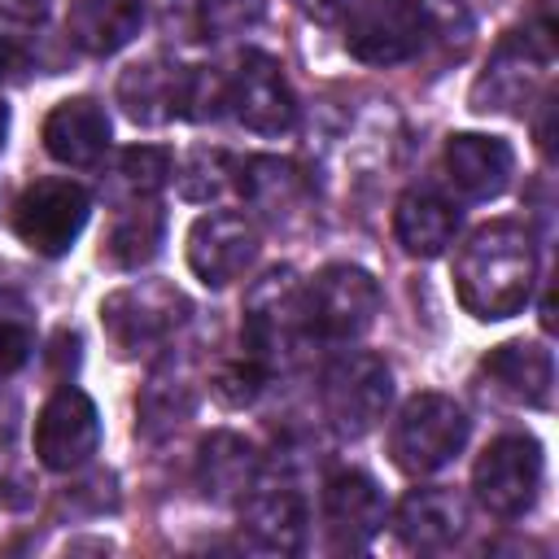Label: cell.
Segmentation results:
<instances>
[{
	"label": "cell",
	"instance_id": "23",
	"mask_svg": "<svg viewBox=\"0 0 559 559\" xmlns=\"http://www.w3.org/2000/svg\"><path fill=\"white\" fill-rule=\"evenodd\" d=\"M162 240H166V210L157 197L118 201V214H114L105 245H100V258L118 271H135V266L157 258Z\"/></svg>",
	"mask_w": 559,
	"mask_h": 559
},
{
	"label": "cell",
	"instance_id": "5",
	"mask_svg": "<svg viewBox=\"0 0 559 559\" xmlns=\"http://www.w3.org/2000/svg\"><path fill=\"white\" fill-rule=\"evenodd\" d=\"M555 66V39L550 22L542 31H511L498 39L489 66L472 83V109L476 114H524L528 100L546 87Z\"/></svg>",
	"mask_w": 559,
	"mask_h": 559
},
{
	"label": "cell",
	"instance_id": "11",
	"mask_svg": "<svg viewBox=\"0 0 559 559\" xmlns=\"http://www.w3.org/2000/svg\"><path fill=\"white\" fill-rule=\"evenodd\" d=\"M227 105L240 127L258 135H288L297 127V100L293 87L271 52H240L231 79H227Z\"/></svg>",
	"mask_w": 559,
	"mask_h": 559
},
{
	"label": "cell",
	"instance_id": "2",
	"mask_svg": "<svg viewBox=\"0 0 559 559\" xmlns=\"http://www.w3.org/2000/svg\"><path fill=\"white\" fill-rule=\"evenodd\" d=\"M192 301L166 280H135L114 288L100 301V328L118 358H148L170 345V336L188 323Z\"/></svg>",
	"mask_w": 559,
	"mask_h": 559
},
{
	"label": "cell",
	"instance_id": "26",
	"mask_svg": "<svg viewBox=\"0 0 559 559\" xmlns=\"http://www.w3.org/2000/svg\"><path fill=\"white\" fill-rule=\"evenodd\" d=\"M197 406V384L192 376L166 354L153 371H148V384L140 389L135 397V432L144 441H162L166 432H175Z\"/></svg>",
	"mask_w": 559,
	"mask_h": 559
},
{
	"label": "cell",
	"instance_id": "7",
	"mask_svg": "<svg viewBox=\"0 0 559 559\" xmlns=\"http://www.w3.org/2000/svg\"><path fill=\"white\" fill-rule=\"evenodd\" d=\"M542 476H546V454H542L537 437L507 432V437L489 441L485 454L476 459L472 489L489 515L520 520L524 511H533V502L542 493Z\"/></svg>",
	"mask_w": 559,
	"mask_h": 559
},
{
	"label": "cell",
	"instance_id": "3",
	"mask_svg": "<svg viewBox=\"0 0 559 559\" xmlns=\"http://www.w3.org/2000/svg\"><path fill=\"white\" fill-rule=\"evenodd\" d=\"M310 336L306 328V301H301V280L293 266L266 271L249 297H245V328H240V349L258 358L271 376L275 367H288Z\"/></svg>",
	"mask_w": 559,
	"mask_h": 559
},
{
	"label": "cell",
	"instance_id": "18",
	"mask_svg": "<svg viewBox=\"0 0 559 559\" xmlns=\"http://www.w3.org/2000/svg\"><path fill=\"white\" fill-rule=\"evenodd\" d=\"M44 148L61 166H96L109 148V114L92 96H70L44 118Z\"/></svg>",
	"mask_w": 559,
	"mask_h": 559
},
{
	"label": "cell",
	"instance_id": "15",
	"mask_svg": "<svg viewBox=\"0 0 559 559\" xmlns=\"http://www.w3.org/2000/svg\"><path fill=\"white\" fill-rule=\"evenodd\" d=\"M384 520H389V502L367 472H336L323 485V524L332 546L358 550L384 528Z\"/></svg>",
	"mask_w": 559,
	"mask_h": 559
},
{
	"label": "cell",
	"instance_id": "35",
	"mask_svg": "<svg viewBox=\"0 0 559 559\" xmlns=\"http://www.w3.org/2000/svg\"><path fill=\"white\" fill-rule=\"evenodd\" d=\"M4 135H9V105L0 100V148H4Z\"/></svg>",
	"mask_w": 559,
	"mask_h": 559
},
{
	"label": "cell",
	"instance_id": "10",
	"mask_svg": "<svg viewBox=\"0 0 559 559\" xmlns=\"http://www.w3.org/2000/svg\"><path fill=\"white\" fill-rule=\"evenodd\" d=\"M345 52L362 66H402L424 52L415 0H358L345 13Z\"/></svg>",
	"mask_w": 559,
	"mask_h": 559
},
{
	"label": "cell",
	"instance_id": "8",
	"mask_svg": "<svg viewBox=\"0 0 559 559\" xmlns=\"http://www.w3.org/2000/svg\"><path fill=\"white\" fill-rule=\"evenodd\" d=\"M87 214H92L87 188L74 179L48 175V179H35L22 188V197L13 205V231L31 253L61 258L87 227Z\"/></svg>",
	"mask_w": 559,
	"mask_h": 559
},
{
	"label": "cell",
	"instance_id": "12",
	"mask_svg": "<svg viewBox=\"0 0 559 559\" xmlns=\"http://www.w3.org/2000/svg\"><path fill=\"white\" fill-rule=\"evenodd\" d=\"M96 445H100L96 402L83 389L61 384L35 415V459L48 472H74L96 454Z\"/></svg>",
	"mask_w": 559,
	"mask_h": 559
},
{
	"label": "cell",
	"instance_id": "27",
	"mask_svg": "<svg viewBox=\"0 0 559 559\" xmlns=\"http://www.w3.org/2000/svg\"><path fill=\"white\" fill-rule=\"evenodd\" d=\"M170 179H175V157L170 148H157V144H131L114 162V188L122 192V201L157 197Z\"/></svg>",
	"mask_w": 559,
	"mask_h": 559
},
{
	"label": "cell",
	"instance_id": "25",
	"mask_svg": "<svg viewBox=\"0 0 559 559\" xmlns=\"http://www.w3.org/2000/svg\"><path fill=\"white\" fill-rule=\"evenodd\" d=\"M236 188L271 223H288L310 197V183H306L301 166H293L284 157H249V162H240L236 166Z\"/></svg>",
	"mask_w": 559,
	"mask_h": 559
},
{
	"label": "cell",
	"instance_id": "17",
	"mask_svg": "<svg viewBox=\"0 0 559 559\" xmlns=\"http://www.w3.org/2000/svg\"><path fill=\"white\" fill-rule=\"evenodd\" d=\"M393 528L411 550H445L467 528V502L445 485H419L402 493L393 511Z\"/></svg>",
	"mask_w": 559,
	"mask_h": 559
},
{
	"label": "cell",
	"instance_id": "20",
	"mask_svg": "<svg viewBox=\"0 0 559 559\" xmlns=\"http://www.w3.org/2000/svg\"><path fill=\"white\" fill-rule=\"evenodd\" d=\"M144 26V0H70L66 35L87 57H114Z\"/></svg>",
	"mask_w": 559,
	"mask_h": 559
},
{
	"label": "cell",
	"instance_id": "1",
	"mask_svg": "<svg viewBox=\"0 0 559 559\" xmlns=\"http://www.w3.org/2000/svg\"><path fill=\"white\" fill-rule=\"evenodd\" d=\"M537 240L524 223L498 218L467 236V245L454 258V293L463 310L480 323L511 319L528 306L537 284Z\"/></svg>",
	"mask_w": 559,
	"mask_h": 559
},
{
	"label": "cell",
	"instance_id": "28",
	"mask_svg": "<svg viewBox=\"0 0 559 559\" xmlns=\"http://www.w3.org/2000/svg\"><path fill=\"white\" fill-rule=\"evenodd\" d=\"M424 22V48H441L445 57H463L476 35V17L463 0H415Z\"/></svg>",
	"mask_w": 559,
	"mask_h": 559
},
{
	"label": "cell",
	"instance_id": "24",
	"mask_svg": "<svg viewBox=\"0 0 559 559\" xmlns=\"http://www.w3.org/2000/svg\"><path fill=\"white\" fill-rule=\"evenodd\" d=\"M258 472H262V459L253 441L236 432H210L197 450V485L214 502H240L258 480Z\"/></svg>",
	"mask_w": 559,
	"mask_h": 559
},
{
	"label": "cell",
	"instance_id": "4",
	"mask_svg": "<svg viewBox=\"0 0 559 559\" xmlns=\"http://www.w3.org/2000/svg\"><path fill=\"white\" fill-rule=\"evenodd\" d=\"M467 432H472L467 411L454 397L424 389L402 402L389 428V454L406 476H432L459 459V450L467 445Z\"/></svg>",
	"mask_w": 559,
	"mask_h": 559
},
{
	"label": "cell",
	"instance_id": "14",
	"mask_svg": "<svg viewBox=\"0 0 559 559\" xmlns=\"http://www.w3.org/2000/svg\"><path fill=\"white\" fill-rule=\"evenodd\" d=\"M240 528L253 537V546L275 555H297L306 546V498L288 480H258L240 498Z\"/></svg>",
	"mask_w": 559,
	"mask_h": 559
},
{
	"label": "cell",
	"instance_id": "31",
	"mask_svg": "<svg viewBox=\"0 0 559 559\" xmlns=\"http://www.w3.org/2000/svg\"><path fill=\"white\" fill-rule=\"evenodd\" d=\"M266 380H271V371H266L258 358H249V354L240 349L231 362H223V367L214 371V393H218L227 406H249V402L266 389Z\"/></svg>",
	"mask_w": 559,
	"mask_h": 559
},
{
	"label": "cell",
	"instance_id": "9",
	"mask_svg": "<svg viewBox=\"0 0 559 559\" xmlns=\"http://www.w3.org/2000/svg\"><path fill=\"white\" fill-rule=\"evenodd\" d=\"M301 301H306L310 336H319V341H354L380 314V284L362 266L332 262L310 284H301Z\"/></svg>",
	"mask_w": 559,
	"mask_h": 559
},
{
	"label": "cell",
	"instance_id": "19",
	"mask_svg": "<svg viewBox=\"0 0 559 559\" xmlns=\"http://www.w3.org/2000/svg\"><path fill=\"white\" fill-rule=\"evenodd\" d=\"M459 210L437 188H406L393 205V236L411 258H441L459 236Z\"/></svg>",
	"mask_w": 559,
	"mask_h": 559
},
{
	"label": "cell",
	"instance_id": "21",
	"mask_svg": "<svg viewBox=\"0 0 559 559\" xmlns=\"http://www.w3.org/2000/svg\"><path fill=\"white\" fill-rule=\"evenodd\" d=\"M480 367H485V376L498 380V389L511 393L515 402L537 406V411H550V402H555V358H550L546 345L507 341V345L489 349Z\"/></svg>",
	"mask_w": 559,
	"mask_h": 559
},
{
	"label": "cell",
	"instance_id": "13",
	"mask_svg": "<svg viewBox=\"0 0 559 559\" xmlns=\"http://www.w3.org/2000/svg\"><path fill=\"white\" fill-rule=\"evenodd\" d=\"M258 258V227L245 214L210 210L188 231V266L205 288H227Z\"/></svg>",
	"mask_w": 559,
	"mask_h": 559
},
{
	"label": "cell",
	"instance_id": "22",
	"mask_svg": "<svg viewBox=\"0 0 559 559\" xmlns=\"http://www.w3.org/2000/svg\"><path fill=\"white\" fill-rule=\"evenodd\" d=\"M179 92H183V66H170L162 57L127 66L118 79V105L140 127L179 118Z\"/></svg>",
	"mask_w": 559,
	"mask_h": 559
},
{
	"label": "cell",
	"instance_id": "33",
	"mask_svg": "<svg viewBox=\"0 0 559 559\" xmlns=\"http://www.w3.org/2000/svg\"><path fill=\"white\" fill-rule=\"evenodd\" d=\"M52 0H0V17L9 22H44Z\"/></svg>",
	"mask_w": 559,
	"mask_h": 559
},
{
	"label": "cell",
	"instance_id": "16",
	"mask_svg": "<svg viewBox=\"0 0 559 559\" xmlns=\"http://www.w3.org/2000/svg\"><path fill=\"white\" fill-rule=\"evenodd\" d=\"M445 179L467 197V201H493L507 192L511 175H515V148L498 135H480V131H459L445 140Z\"/></svg>",
	"mask_w": 559,
	"mask_h": 559
},
{
	"label": "cell",
	"instance_id": "29",
	"mask_svg": "<svg viewBox=\"0 0 559 559\" xmlns=\"http://www.w3.org/2000/svg\"><path fill=\"white\" fill-rule=\"evenodd\" d=\"M35 354V310L22 293L0 288V371L26 367Z\"/></svg>",
	"mask_w": 559,
	"mask_h": 559
},
{
	"label": "cell",
	"instance_id": "32",
	"mask_svg": "<svg viewBox=\"0 0 559 559\" xmlns=\"http://www.w3.org/2000/svg\"><path fill=\"white\" fill-rule=\"evenodd\" d=\"M293 4H297L306 17H314V22L328 26V22H345V13H349L358 0H293Z\"/></svg>",
	"mask_w": 559,
	"mask_h": 559
},
{
	"label": "cell",
	"instance_id": "6",
	"mask_svg": "<svg viewBox=\"0 0 559 559\" xmlns=\"http://www.w3.org/2000/svg\"><path fill=\"white\" fill-rule=\"evenodd\" d=\"M323 415L341 437L371 432L393 402V371L371 349H345L323 371Z\"/></svg>",
	"mask_w": 559,
	"mask_h": 559
},
{
	"label": "cell",
	"instance_id": "34",
	"mask_svg": "<svg viewBox=\"0 0 559 559\" xmlns=\"http://www.w3.org/2000/svg\"><path fill=\"white\" fill-rule=\"evenodd\" d=\"M26 61H31L26 48H22L13 35H0V83H4V79H17V74L26 70Z\"/></svg>",
	"mask_w": 559,
	"mask_h": 559
},
{
	"label": "cell",
	"instance_id": "30",
	"mask_svg": "<svg viewBox=\"0 0 559 559\" xmlns=\"http://www.w3.org/2000/svg\"><path fill=\"white\" fill-rule=\"evenodd\" d=\"M175 179L188 201H214L236 183V162L223 148H192Z\"/></svg>",
	"mask_w": 559,
	"mask_h": 559
}]
</instances>
